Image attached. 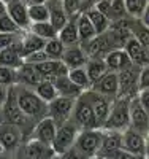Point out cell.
<instances>
[{
	"label": "cell",
	"instance_id": "53",
	"mask_svg": "<svg viewBox=\"0 0 149 159\" xmlns=\"http://www.w3.org/2000/svg\"><path fill=\"white\" fill-rule=\"evenodd\" d=\"M84 2H94V0H84Z\"/></svg>",
	"mask_w": 149,
	"mask_h": 159
},
{
	"label": "cell",
	"instance_id": "4",
	"mask_svg": "<svg viewBox=\"0 0 149 159\" xmlns=\"http://www.w3.org/2000/svg\"><path fill=\"white\" fill-rule=\"evenodd\" d=\"M70 121H73L76 124V127L79 130H86V129H100L97 124L95 115L90 107V102L86 96V92H83L73 105V111H72V118Z\"/></svg>",
	"mask_w": 149,
	"mask_h": 159
},
{
	"label": "cell",
	"instance_id": "18",
	"mask_svg": "<svg viewBox=\"0 0 149 159\" xmlns=\"http://www.w3.org/2000/svg\"><path fill=\"white\" fill-rule=\"evenodd\" d=\"M105 64H106V67L110 72H114L117 73L119 70H122L125 69L127 65H130V59L127 56V52L124 49H121V48H114L111 51H108L106 52V56L103 57Z\"/></svg>",
	"mask_w": 149,
	"mask_h": 159
},
{
	"label": "cell",
	"instance_id": "26",
	"mask_svg": "<svg viewBox=\"0 0 149 159\" xmlns=\"http://www.w3.org/2000/svg\"><path fill=\"white\" fill-rule=\"evenodd\" d=\"M76 29H78V38L81 42H90L92 38H95L97 34H95V29L94 25L90 24V21L87 19L86 15H81L78 19H76Z\"/></svg>",
	"mask_w": 149,
	"mask_h": 159
},
{
	"label": "cell",
	"instance_id": "11",
	"mask_svg": "<svg viewBox=\"0 0 149 159\" xmlns=\"http://www.w3.org/2000/svg\"><path fill=\"white\" fill-rule=\"evenodd\" d=\"M84 92H86V96H87V99H89V102H90V107H92L94 115H95V119H97V124H99V127L102 129L103 124H105V121H106V118H108V115H110L113 100L106 99V97L97 94V92H94V91H90V89H87V91H84Z\"/></svg>",
	"mask_w": 149,
	"mask_h": 159
},
{
	"label": "cell",
	"instance_id": "54",
	"mask_svg": "<svg viewBox=\"0 0 149 159\" xmlns=\"http://www.w3.org/2000/svg\"><path fill=\"white\" fill-rule=\"evenodd\" d=\"M0 154H2V148H0Z\"/></svg>",
	"mask_w": 149,
	"mask_h": 159
},
{
	"label": "cell",
	"instance_id": "14",
	"mask_svg": "<svg viewBox=\"0 0 149 159\" xmlns=\"http://www.w3.org/2000/svg\"><path fill=\"white\" fill-rule=\"evenodd\" d=\"M21 156L22 159H54L56 157L49 145H45L32 139H29L21 147Z\"/></svg>",
	"mask_w": 149,
	"mask_h": 159
},
{
	"label": "cell",
	"instance_id": "32",
	"mask_svg": "<svg viewBox=\"0 0 149 159\" xmlns=\"http://www.w3.org/2000/svg\"><path fill=\"white\" fill-rule=\"evenodd\" d=\"M43 51L46 52V56L52 61H60L62 56H64V51H65V46L64 43L60 42L59 38H52V40H48L45 43V48Z\"/></svg>",
	"mask_w": 149,
	"mask_h": 159
},
{
	"label": "cell",
	"instance_id": "36",
	"mask_svg": "<svg viewBox=\"0 0 149 159\" xmlns=\"http://www.w3.org/2000/svg\"><path fill=\"white\" fill-rule=\"evenodd\" d=\"M0 86H3V88L16 86V69L0 65Z\"/></svg>",
	"mask_w": 149,
	"mask_h": 159
},
{
	"label": "cell",
	"instance_id": "17",
	"mask_svg": "<svg viewBox=\"0 0 149 159\" xmlns=\"http://www.w3.org/2000/svg\"><path fill=\"white\" fill-rule=\"evenodd\" d=\"M43 81V78L35 70L33 65L30 64H22L21 67L16 69V86H24L33 89Z\"/></svg>",
	"mask_w": 149,
	"mask_h": 159
},
{
	"label": "cell",
	"instance_id": "33",
	"mask_svg": "<svg viewBox=\"0 0 149 159\" xmlns=\"http://www.w3.org/2000/svg\"><path fill=\"white\" fill-rule=\"evenodd\" d=\"M59 40L65 45H73L78 42V29H76V22H67L64 27L59 30Z\"/></svg>",
	"mask_w": 149,
	"mask_h": 159
},
{
	"label": "cell",
	"instance_id": "52",
	"mask_svg": "<svg viewBox=\"0 0 149 159\" xmlns=\"http://www.w3.org/2000/svg\"><path fill=\"white\" fill-rule=\"evenodd\" d=\"M2 2H3V3H8V2H10V0H2Z\"/></svg>",
	"mask_w": 149,
	"mask_h": 159
},
{
	"label": "cell",
	"instance_id": "49",
	"mask_svg": "<svg viewBox=\"0 0 149 159\" xmlns=\"http://www.w3.org/2000/svg\"><path fill=\"white\" fill-rule=\"evenodd\" d=\"M21 2H22V3H24V2H27V3L33 5V3H40V0H21Z\"/></svg>",
	"mask_w": 149,
	"mask_h": 159
},
{
	"label": "cell",
	"instance_id": "15",
	"mask_svg": "<svg viewBox=\"0 0 149 159\" xmlns=\"http://www.w3.org/2000/svg\"><path fill=\"white\" fill-rule=\"evenodd\" d=\"M90 91L97 92V94L114 100L117 97V92H119V86H117V73L114 72H108L105 76H102L97 83H94L90 86Z\"/></svg>",
	"mask_w": 149,
	"mask_h": 159
},
{
	"label": "cell",
	"instance_id": "10",
	"mask_svg": "<svg viewBox=\"0 0 149 159\" xmlns=\"http://www.w3.org/2000/svg\"><path fill=\"white\" fill-rule=\"evenodd\" d=\"M130 124L129 127L137 130L138 134L147 137L149 135V113L138 103L137 97L130 99Z\"/></svg>",
	"mask_w": 149,
	"mask_h": 159
},
{
	"label": "cell",
	"instance_id": "7",
	"mask_svg": "<svg viewBox=\"0 0 149 159\" xmlns=\"http://www.w3.org/2000/svg\"><path fill=\"white\" fill-rule=\"evenodd\" d=\"M78 132H79V129L76 127V124L73 121H67V123L57 126L56 137H54V140L51 143V148H52L54 154L60 156L65 151H68L75 145V140L78 137Z\"/></svg>",
	"mask_w": 149,
	"mask_h": 159
},
{
	"label": "cell",
	"instance_id": "9",
	"mask_svg": "<svg viewBox=\"0 0 149 159\" xmlns=\"http://www.w3.org/2000/svg\"><path fill=\"white\" fill-rule=\"evenodd\" d=\"M75 100L76 99H72V97L57 96L51 103H48V116L56 123V126H60L67 121H70Z\"/></svg>",
	"mask_w": 149,
	"mask_h": 159
},
{
	"label": "cell",
	"instance_id": "45",
	"mask_svg": "<svg viewBox=\"0 0 149 159\" xmlns=\"http://www.w3.org/2000/svg\"><path fill=\"white\" fill-rule=\"evenodd\" d=\"M5 97H7V88L0 86V113H2V105L5 102Z\"/></svg>",
	"mask_w": 149,
	"mask_h": 159
},
{
	"label": "cell",
	"instance_id": "22",
	"mask_svg": "<svg viewBox=\"0 0 149 159\" xmlns=\"http://www.w3.org/2000/svg\"><path fill=\"white\" fill-rule=\"evenodd\" d=\"M52 81V84H54V88H56V91H57V94L59 96H64V97H72V99H78L81 94H83L84 91H81L78 86H75L70 80H68V76H59V78H54V80H51Z\"/></svg>",
	"mask_w": 149,
	"mask_h": 159
},
{
	"label": "cell",
	"instance_id": "1",
	"mask_svg": "<svg viewBox=\"0 0 149 159\" xmlns=\"http://www.w3.org/2000/svg\"><path fill=\"white\" fill-rule=\"evenodd\" d=\"M2 121H7L10 124H15L16 127L21 129V132L24 135L29 134L33 129L35 124H32L33 121L29 119L19 108L18 105V99H16V88L15 86H10L7 88V97L5 102L2 105Z\"/></svg>",
	"mask_w": 149,
	"mask_h": 159
},
{
	"label": "cell",
	"instance_id": "50",
	"mask_svg": "<svg viewBox=\"0 0 149 159\" xmlns=\"http://www.w3.org/2000/svg\"><path fill=\"white\" fill-rule=\"evenodd\" d=\"M3 159H22V156H10V157H3Z\"/></svg>",
	"mask_w": 149,
	"mask_h": 159
},
{
	"label": "cell",
	"instance_id": "35",
	"mask_svg": "<svg viewBox=\"0 0 149 159\" xmlns=\"http://www.w3.org/2000/svg\"><path fill=\"white\" fill-rule=\"evenodd\" d=\"M124 8L135 18H141L147 7V0H122Z\"/></svg>",
	"mask_w": 149,
	"mask_h": 159
},
{
	"label": "cell",
	"instance_id": "34",
	"mask_svg": "<svg viewBox=\"0 0 149 159\" xmlns=\"http://www.w3.org/2000/svg\"><path fill=\"white\" fill-rule=\"evenodd\" d=\"M27 16H29V21L33 22H46L49 21L48 16V8L45 3H33L27 8Z\"/></svg>",
	"mask_w": 149,
	"mask_h": 159
},
{
	"label": "cell",
	"instance_id": "20",
	"mask_svg": "<svg viewBox=\"0 0 149 159\" xmlns=\"http://www.w3.org/2000/svg\"><path fill=\"white\" fill-rule=\"evenodd\" d=\"M22 64H24V59L21 52V43L19 45L13 43L11 46L0 51V65L10 67V69H18Z\"/></svg>",
	"mask_w": 149,
	"mask_h": 159
},
{
	"label": "cell",
	"instance_id": "47",
	"mask_svg": "<svg viewBox=\"0 0 149 159\" xmlns=\"http://www.w3.org/2000/svg\"><path fill=\"white\" fill-rule=\"evenodd\" d=\"M144 159H149V135L144 140Z\"/></svg>",
	"mask_w": 149,
	"mask_h": 159
},
{
	"label": "cell",
	"instance_id": "48",
	"mask_svg": "<svg viewBox=\"0 0 149 159\" xmlns=\"http://www.w3.org/2000/svg\"><path fill=\"white\" fill-rule=\"evenodd\" d=\"M7 13V3H3L2 0H0V16H3Z\"/></svg>",
	"mask_w": 149,
	"mask_h": 159
},
{
	"label": "cell",
	"instance_id": "40",
	"mask_svg": "<svg viewBox=\"0 0 149 159\" xmlns=\"http://www.w3.org/2000/svg\"><path fill=\"white\" fill-rule=\"evenodd\" d=\"M141 89H149V65L140 69V75H138V91Z\"/></svg>",
	"mask_w": 149,
	"mask_h": 159
},
{
	"label": "cell",
	"instance_id": "31",
	"mask_svg": "<svg viewBox=\"0 0 149 159\" xmlns=\"http://www.w3.org/2000/svg\"><path fill=\"white\" fill-rule=\"evenodd\" d=\"M30 29H32V34L33 35L40 37L42 40H45V42L52 40V38H57V32L51 25L49 21H46V22H33Z\"/></svg>",
	"mask_w": 149,
	"mask_h": 159
},
{
	"label": "cell",
	"instance_id": "23",
	"mask_svg": "<svg viewBox=\"0 0 149 159\" xmlns=\"http://www.w3.org/2000/svg\"><path fill=\"white\" fill-rule=\"evenodd\" d=\"M46 8H48V16H49V22L56 32H59L64 25L67 24V15L62 8V5L56 0H51V2L46 3Z\"/></svg>",
	"mask_w": 149,
	"mask_h": 159
},
{
	"label": "cell",
	"instance_id": "39",
	"mask_svg": "<svg viewBox=\"0 0 149 159\" xmlns=\"http://www.w3.org/2000/svg\"><path fill=\"white\" fill-rule=\"evenodd\" d=\"M79 5H81V0H64L62 2V8L65 11V15L68 16H75L79 13Z\"/></svg>",
	"mask_w": 149,
	"mask_h": 159
},
{
	"label": "cell",
	"instance_id": "28",
	"mask_svg": "<svg viewBox=\"0 0 149 159\" xmlns=\"http://www.w3.org/2000/svg\"><path fill=\"white\" fill-rule=\"evenodd\" d=\"M33 92H35V94L42 99L46 105L51 103L54 99L59 96L57 91H56V88H54V84H52V81H49V80H43V81L40 83L38 86L33 88Z\"/></svg>",
	"mask_w": 149,
	"mask_h": 159
},
{
	"label": "cell",
	"instance_id": "43",
	"mask_svg": "<svg viewBox=\"0 0 149 159\" xmlns=\"http://www.w3.org/2000/svg\"><path fill=\"white\" fill-rule=\"evenodd\" d=\"M13 43H16L15 34H0V51L11 46Z\"/></svg>",
	"mask_w": 149,
	"mask_h": 159
},
{
	"label": "cell",
	"instance_id": "37",
	"mask_svg": "<svg viewBox=\"0 0 149 159\" xmlns=\"http://www.w3.org/2000/svg\"><path fill=\"white\" fill-rule=\"evenodd\" d=\"M19 30V27L13 22V19L7 15L0 16V34H16Z\"/></svg>",
	"mask_w": 149,
	"mask_h": 159
},
{
	"label": "cell",
	"instance_id": "16",
	"mask_svg": "<svg viewBox=\"0 0 149 159\" xmlns=\"http://www.w3.org/2000/svg\"><path fill=\"white\" fill-rule=\"evenodd\" d=\"M124 51L127 52V56L130 59V62L137 67H144V65H149V51L141 46L133 37H130L125 45L122 46Z\"/></svg>",
	"mask_w": 149,
	"mask_h": 159
},
{
	"label": "cell",
	"instance_id": "44",
	"mask_svg": "<svg viewBox=\"0 0 149 159\" xmlns=\"http://www.w3.org/2000/svg\"><path fill=\"white\" fill-rule=\"evenodd\" d=\"M59 159H87L83 153H79L75 147H72L68 151H65L64 154L59 156Z\"/></svg>",
	"mask_w": 149,
	"mask_h": 159
},
{
	"label": "cell",
	"instance_id": "2",
	"mask_svg": "<svg viewBox=\"0 0 149 159\" xmlns=\"http://www.w3.org/2000/svg\"><path fill=\"white\" fill-rule=\"evenodd\" d=\"M15 88H16L18 105L27 118L37 123L42 118L48 116V105L35 94L33 89L24 86H15Z\"/></svg>",
	"mask_w": 149,
	"mask_h": 159
},
{
	"label": "cell",
	"instance_id": "29",
	"mask_svg": "<svg viewBox=\"0 0 149 159\" xmlns=\"http://www.w3.org/2000/svg\"><path fill=\"white\" fill-rule=\"evenodd\" d=\"M84 15L87 16V19L90 21V24L94 25V29H95V34H103L106 29H108V18L103 15V13H100L97 8H90L87 13H84Z\"/></svg>",
	"mask_w": 149,
	"mask_h": 159
},
{
	"label": "cell",
	"instance_id": "27",
	"mask_svg": "<svg viewBox=\"0 0 149 159\" xmlns=\"http://www.w3.org/2000/svg\"><path fill=\"white\" fill-rule=\"evenodd\" d=\"M45 40H42L40 37L30 34V35H27L22 42H21V52H22V59L25 56H29L32 54V52H37V51H42L45 48Z\"/></svg>",
	"mask_w": 149,
	"mask_h": 159
},
{
	"label": "cell",
	"instance_id": "8",
	"mask_svg": "<svg viewBox=\"0 0 149 159\" xmlns=\"http://www.w3.org/2000/svg\"><path fill=\"white\" fill-rule=\"evenodd\" d=\"M24 134L19 127L7 121H0V148L2 153H15L22 147Z\"/></svg>",
	"mask_w": 149,
	"mask_h": 159
},
{
	"label": "cell",
	"instance_id": "42",
	"mask_svg": "<svg viewBox=\"0 0 149 159\" xmlns=\"http://www.w3.org/2000/svg\"><path fill=\"white\" fill-rule=\"evenodd\" d=\"M137 100H138V103L141 105V107L144 108V111L149 113V89H141V91H138Z\"/></svg>",
	"mask_w": 149,
	"mask_h": 159
},
{
	"label": "cell",
	"instance_id": "3",
	"mask_svg": "<svg viewBox=\"0 0 149 159\" xmlns=\"http://www.w3.org/2000/svg\"><path fill=\"white\" fill-rule=\"evenodd\" d=\"M129 107H130V99H124V97L114 99L110 115H108L102 129L117 130V132L125 130L130 124V108Z\"/></svg>",
	"mask_w": 149,
	"mask_h": 159
},
{
	"label": "cell",
	"instance_id": "12",
	"mask_svg": "<svg viewBox=\"0 0 149 159\" xmlns=\"http://www.w3.org/2000/svg\"><path fill=\"white\" fill-rule=\"evenodd\" d=\"M56 130H57L56 123H54L49 116H45V118L40 119V121L35 123V126H33V129L30 132L29 139L38 140V142H42V143L49 145V147H51L54 137H56Z\"/></svg>",
	"mask_w": 149,
	"mask_h": 159
},
{
	"label": "cell",
	"instance_id": "21",
	"mask_svg": "<svg viewBox=\"0 0 149 159\" xmlns=\"http://www.w3.org/2000/svg\"><path fill=\"white\" fill-rule=\"evenodd\" d=\"M121 150V132L117 130H105L103 129V139L100 145V151L97 156L106 157L113 154L114 151Z\"/></svg>",
	"mask_w": 149,
	"mask_h": 159
},
{
	"label": "cell",
	"instance_id": "38",
	"mask_svg": "<svg viewBox=\"0 0 149 159\" xmlns=\"http://www.w3.org/2000/svg\"><path fill=\"white\" fill-rule=\"evenodd\" d=\"M133 38L137 40L141 46L147 48L149 46V27H146L144 24L140 25V27H137L135 29V37Z\"/></svg>",
	"mask_w": 149,
	"mask_h": 159
},
{
	"label": "cell",
	"instance_id": "19",
	"mask_svg": "<svg viewBox=\"0 0 149 159\" xmlns=\"http://www.w3.org/2000/svg\"><path fill=\"white\" fill-rule=\"evenodd\" d=\"M7 15L13 19L19 29H24L29 25V16H27V7L21 0H10L7 3Z\"/></svg>",
	"mask_w": 149,
	"mask_h": 159
},
{
	"label": "cell",
	"instance_id": "30",
	"mask_svg": "<svg viewBox=\"0 0 149 159\" xmlns=\"http://www.w3.org/2000/svg\"><path fill=\"white\" fill-rule=\"evenodd\" d=\"M68 80L75 84L78 86L81 91H87L90 89V81H89V78H87V73L84 70V67H78V69H70L68 70Z\"/></svg>",
	"mask_w": 149,
	"mask_h": 159
},
{
	"label": "cell",
	"instance_id": "25",
	"mask_svg": "<svg viewBox=\"0 0 149 159\" xmlns=\"http://www.w3.org/2000/svg\"><path fill=\"white\" fill-rule=\"evenodd\" d=\"M84 70L87 73V78L90 81V86L94 83H97L102 76H105L108 72V67L103 59H87V62L84 64Z\"/></svg>",
	"mask_w": 149,
	"mask_h": 159
},
{
	"label": "cell",
	"instance_id": "51",
	"mask_svg": "<svg viewBox=\"0 0 149 159\" xmlns=\"http://www.w3.org/2000/svg\"><path fill=\"white\" fill-rule=\"evenodd\" d=\"M90 159H105V157H102V156H94V157H90Z\"/></svg>",
	"mask_w": 149,
	"mask_h": 159
},
{
	"label": "cell",
	"instance_id": "41",
	"mask_svg": "<svg viewBox=\"0 0 149 159\" xmlns=\"http://www.w3.org/2000/svg\"><path fill=\"white\" fill-rule=\"evenodd\" d=\"M105 159H144L143 156H137V154H132V153H129V151H125V150H117V151H114L113 154H110V156H106Z\"/></svg>",
	"mask_w": 149,
	"mask_h": 159
},
{
	"label": "cell",
	"instance_id": "6",
	"mask_svg": "<svg viewBox=\"0 0 149 159\" xmlns=\"http://www.w3.org/2000/svg\"><path fill=\"white\" fill-rule=\"evenodd\" d=\"M140 69L141 67H137V65L130 64L125 69L117 72V86H119L117 97H124V99H135L137 97Z\"/></svg>",
	"mask_w": 149,
	"mask_h": 159
},
{
	"label": "cell",
	"instance_id": "13",
	"mask_svg": "<svg viewBox=\"0 0 149 159\" xmlns=\"http://www.w3.org/2000/svg\"><path fill=\"white\" fill-rule=\"evenodd\" d=\"M144 140H146L144 135L138 134L137 130H133L130 127L121 132V148L132 154L144 157Z\"/></svg>",
	"mask_w": 149,
	"mask_h": 159
},
{
	"label": "cell",
	"instance_id": "5",
	"mask_svg": "<svg viewBox=\"0 0 149 159\" xmlns=\"http://www.w3.org/2000/svg\"><path fill=\"white\" fill-rule=\"evenodd\" d=\"M102 139H103V129H86V130H79L73 147L79 153H83L87 159H90V157L99 154L100 145H102Z\"/></svg>",
	"mask_w": 149,
	"mask_h": 159
},
{
	"label": "cell",
	"instance_id": "24",
	"mask_svg": "<svg viewBox=\"0 0 149 159\" xmlns=\"http://www.w3.org/2000/svg\"><path fill=\"white\" fill-rule=\"evenodd\" d=\"M67 69H78V67H84V64L87 62V56L86 52L81 48H68L64 51V56L60 59Z\"/></svg>",
	"mask_w": 149,
	"mask_h": 159
},
{
	"label": "cell",
	"instance_id": "46",
	"mask_svg": "<svg viewBox=\"0 0 149 159\" xmlns=\"http://www.w3.org/2000/svg\"><path fill=\"white\" fill-rule=\"evenodd\" d=\"M143 21H144V25L146 27H149V2H147V7L143 13Z\"/></svg>",
	"mask_w": 149,
	"mask_h": 159
}]
</instances>
